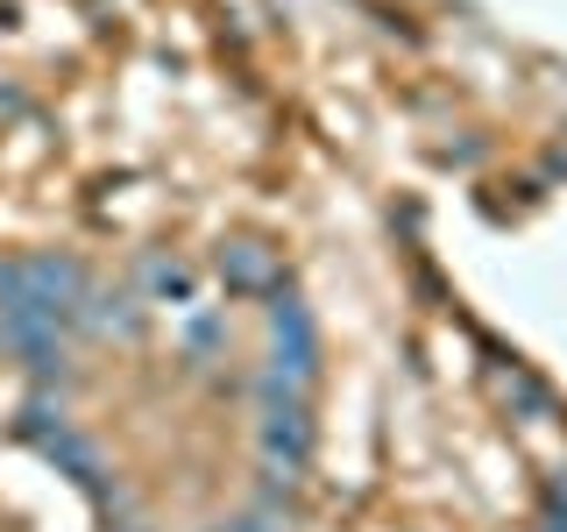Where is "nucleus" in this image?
Instances as JSON below:
<instances>
[{"label":"nucleus","instance_id":"nucleus-1","mask_svg":"<svg viewBox=\"0 0 567 532\" xmlns=\"http://www.w3.org/2000/svg\"><path fill=\"white\" fill-rule=\"evenodd\" d=\"M256 405H262V419H256L262 469L284 475V483H298V475H306V461H312V440H319L306 398H298V390H277V383H256Z\"/></svg>","mask_w":567,"mask_h":532},{"label":"nucleus","instance_id":"nucleus-2","mask_svg":"<svg viewBox=\"0 0 567 532\" xmlns=\"http://www.w3.org/2000/svg\"><path fill=\"white\" fill-rule=\"evenodd\" d=\"M270 334H277V355H270V369H262L256 383H277V390H298V398H306L312 377H319V327H312L306 298L277 291V306H270Z\"/></svg>","mask_w":567,"mask_h":532},{"label":"nucleus","instance_id":"nucleus-3","mask_svg":"<svg viewBox=\"0 0 567 532\" xmlns=\"http://www.w3.org/2000/svg\"><path fill=\"white\" fill-rule=\"evenodd\" d=\"M22 270H29V298H35V306L58 313L71 327V313H79V298L93 291V277H85L71 256H50V248H43V256H22Z\"/></svg>","mask_w":567,"mask_h":532},{"label":"nucleus","instance_id":"nucleus-4","mask_svg":"<svg viewBox=\"0 0 567 532\" xmlns=\"http://www.w3.org/2000/svg\"><path fill=\"white\" fill-rule=\"evenodd\" d=\"M35 448H43L50 461H58V469H71L85 490H100V497H106V461H100V448H93L85 433H71V426H58V433H43Z\"/></svg>","mask_w":567,"mask_h":532},{"label":"nucleus","instance_id":"nucleus-5","mask_svg":"<svg viewBox=\"0 0 567 532\" xmlns=\"http://www.w3.org/2000/svg\"><path fill=\"white\" fill-rule=\"evenodd\" d=\"M220 277L235 291H270L277 284V248L270 242H227L220 248Z\"/></svg>","mask_w":567,"mask_h":532},{"label":"nucleus","instance_id":"nucleus-6","mask_svg":"<svg viewBox=\"0 0 567 532\" xmlns=\"http://www.w3.org/2000/svg\"><path fill=\"white\" fill-rule=\"evenodd\" d=\"M227 341V327H220V319H192V334H185V348H192V362H206V355L213 348H220Z\"/></svg>","mask_w":567,"mask_h":532},{"label":"nucleus","instance_id":"nucleus-7","mask_svg":"<svg viewBox=\"0 0 567 532\" xmlns=\"http://www.w3.org/2000/svg\"><path fill=\"white\" fill-rule=\"evenodd\" d=\"M150 291H164V298H185V291H192V277L177 270V263H150Z\"/></svg>","mask_w":567,"mask_h":532},{"label":"nucleus","instance_id":"nucleus-8","mask_svg":"<svg viewBox=\"0 0 567 532\" xmlns=\"http://www.w3.org/2000/svg\"><path fill=\"white\" fill-rule=\"evenodd\" d=\"M128 532H142V525H128Z\"/></svg>","mask_w":567,"mask_h":532}]
</instances>
